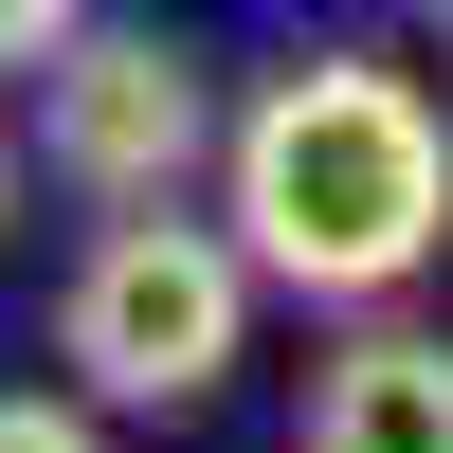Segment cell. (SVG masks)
<instances>
[{
	"mask_svg": "<svg viewBox=\"0 0 453 453\" xmlns=\"http://www.w3.org/2000/svg\"><path fill=\"white\" fill-rule=\"evenodd\" d=\"M218 181H236V254L273 290H309V309H381L453 254V127L381 55H290L236 109Z\"/></svg>",
	"mask_w": 453,
	"mask_h": 453,
	"instance_id": "1",
	"label": "cell"
},
{
	"mask_svg": "<svg viewBox=\"0 0 453 453\" xmlns=\"http://www.w3.org/2000/svg\"><path fill=\"white\" fill-rule=\"evenodd\" d=\"M73 36H91V0H0V73H55Z\"/></svg>",
	"mask_w": 453,
	"mask_h": 453,
	"instance_id": "5",
	"label": "cell"
},
{
	"mask_svg": "<svg viewBox=\"0 0 453 453\" xmlns=\"http://www.w3.org/2000/svg\"><path fill=\"white\" fill-rule=\"evenodd\" d=\"M200 145H236V127H218L200 55H181L164 19H91L55 73H36V164H55L73 200H109V218L181 200V164H200Z\"/></svg>",
	"mask_w": 453,
	"mask_h": 453,
	"instance_id": "3",
	"label": "cell"
},
{
	"mask_svg": "<svg viewBox=\"0 0 453 453\" xmlns=\"http://www.w3.org/2000/svg\"><path fill=\"white\" fill-rule=\"evenodd\" d=\"M0 200H19V145H0Z\"/></svg>",
	"mask_w": 453,
	"mask_h": 453,
	"instance_id": "7",
	"label": "cell"
},
{
	"mask_svg": "<svg viewBox=\"0 0 453 453\" xmlns=\"http://www.w3.org/2000/svg\"><path fill=\"white\" fill-rule=\"evenodd\" d=\"M0 453H109L91 399H0Z\"/></svg>",
	"mask_w": 453,
	"mask_h": 453,
	"instance_id": "6",
	"label": "cell"
},
{
	"mask_svg": "<svg viewBox=\"0 0 453 453\" xmlns=\"http://www.w3.org/2000/svg\"><path fill=\"white\" fill-rule=\"evenodd\" d=\"M435 19H453V0H435Z\"/></svg>",
	"mask_w": 453,
	"mask_h": 453,
	"instance_id": "8",
	"label": "cell"
},
{
	"mask_svg": "<svg viewBox=\"0 0 453 453\" xmlns=\"http://www.w3.org/2000/svg\"><path fill=\"white\" fill-rule=\"evenodd\" d=\"M290 453H453V345H435V326H363V345H326Z\"/></svg>",
	"mask_w": 453,
	"mask_h": 453,
	"instance_id": "4",
	"label": "cell"
},
{
	"mask_svg": "<svg viewBox=\"0 0 453 453\" xmlns=\"http://www.w3.org/2000/svg\"><path fill=\"white\" fill-rule=\"evenodd\" d=\"M236 345H254V254L236 236H200V218H109L91 254H73V290H55V363L109 399V418H200L218 381H236Z\"/></svg>",
	"mask_w": 453,
	"mask_h": 453,
	"instance_id": "2",
	"label": "cell"
}]
</instances>
